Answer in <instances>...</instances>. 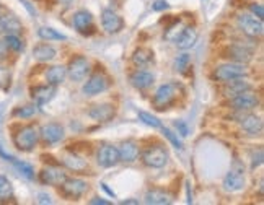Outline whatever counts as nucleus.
Masks as SVG:
<instances>
[{
	"label": "nucleus",
	"instance_id": "obj_1",
	"mask_svg": "<svg viewBox=\"0 0 264 205\" xmlns=\"http://www.w3.org/2000/svg\"><path fill=\"white\" fill-rule=\"evenodd\" d=\"M181 93H183V86L179 83H165L155 92L152 98V106L156 111L168 109L171 104L176 103Z\"/></svg>",
	"mask_w": 264,
	"mask_h": 205
},
{
	"label": "nucleus",
	"instance_id": "obj_2",
	"mask_svg": "<svg viewBox=\"0 0 264 205\" xmlns=\"http://www.w3.org/2000/svg\"><path fill=\"white\" fill-rule=\"evenodd\" d=\"M246 176H245V166L240 160H233L228 173L224 179V189L228 192H238L245 187Z\"/></svg>",
	"mask_w": 264,
	"mask_h": 205
},
{
	"label": "nucleus",
	"instance_id": "obj_3",
	"mask_svg": "<svg viewBox=\"0 0 264 205\" xmlns=\"http://www.w3.org/2000/svg\"><path fill=\"white\" fill-rule=\"evenodd\" d=\"M38 138H39V132H38V129L35 126H24L18 130V132H16L13 142H15V147L18 150L31 152L36 147Z\"/></svg>",
	"mask_w": 264,
	"mask_h": 205
},
{
	"label": "nucleus",
	"instance_id": "obj_4",
	"mask_svg": "<svg viewBox=\"0 0 264 205\" xmlns=\"http://www.w3.org/2000/svg\"><path fill=\"white\" fill-rule=\"evenodd\" d=\"M142 161L148 168H163L168 163V152L163 149L162 145L148 147V149L142 153Z\"/></svg>",
	"mask_w": 264,
	"mask_h": 205
},
{
	"label": "nucleus",
	"instance_id": "obj_5",
	"mask_svg": "<svg viewBox=\"0 0 264 205\" xmlns=\"http://www.w3.org/2000/svg\"><path fill=\"white\" fill-rule=\"evenodd\" d=\"M246 75V67L245 64H238V62H228L220 65L214 72V78L219 81H228L233 78H243Z\"/></svg>",
	"mask_w": 264,
	"mask_h": 205
},
{
	"label": "nucleus",
	"instance_id": "obj_6",
	"mask_svg": "<svg viewBox=\"0 0 264 205\" xmlns=\"http://www.w3.org/2000/svg\"><path fill=\"white\" fill-rule=\"evenodd\" d=\"M238 26H240V30L250 38H258L264 31L262 20L254 15H248V13H243L238 16Z\"/></svg>",
	"mask_w": 264,
	"mask_h": 205
},
{
	"label": "nucleus",
	"instance_id": "obj_7",
	"mask_svg": "<svg viewBox=\"0 0 264 205\" xmlns=\"http://www.w3.org/2000/svg\"><path fill=\"white\" fill-rule=\"evenodd\" d=\"M258 104H259V96L254 92H251V90H246V92L230 98V106L235 111H251Z\"/></svg>",
	"mask_w": 264,
	"mask_h": 205
},
{
	"label": "nucleus",
	"instance_id": "obj_8",
	"mask_svg": "<svg viewBox=\"0 0 264 205\" xmlns=\"http://www.w3.org/2000/svg\"><path fill=\"white\" fill-rule=\"evenodd\" d=\"M88 189V184L85 181L77 178H72V179H65V181L61 184V194L64 197H67L70 200H77L84 195Z\"/></svg>",
	"mask_w": 264,
	"mask_h": 205
},
{
	"label": "nucleus",
	"instance_id": "obj_9",
	"mask_svg": "<svg viewBox=\"0 0 264 205\" xmlns=\"http://www.w3.org/2000/svg\"><path fill=\"white\" fill-rule=\"evenodd\" d=\"M90 73V62L87 57L84 55H77L69 62L67 67V75L73 81H82Z\"/></svg>",
	"mask_w": 264,
	"mask_h": 205
},
{
	"label": "nucleus",
	"instance_id": "obj_10",
	"mask_svg": "<svg viewBox=\"0 0 264 205\" xmlns=\"http://www.w3.org/2000/svg\"><path fill=\"white\" fill-rule=\"evenodd\" d=\"M110 86V78L104 75V73H95L92 75L87 83L84 85V93L87 96H95V95H100L103 92H106Z\"/></svg>",
	"mask_w": 264,
	"mask_h": 205
},
{
	"label": "nucleus",
	"instance_id": "obj_11",
	"mask_svg": "<svg viewBox=\"0 0 264 205\" xmlns=\"http://www.w3.org/2000/svg\"><path fill=\"white\" fill-rule=\"evenodd\" d=\"M96 161L101 168H113L116 166L119 160V152L113 145H103L96 153Z\"/></svg>",
	"mask_w": 264,
	"mask_h": 205
},
{
	"label": "nucleus",
	"instance_id": "obj_12",
	"mask_svg": "<svg viewBox=\"0 0 264 205\" xmlns=\"http://www.w3.org/2000/svg\"><path fill=\"white\" fill-rule=\"evenodd\" d=\"M39 179L43 184L59 187L65 179H67V173L57 166H47L39 173Z\"/></svg>",
	"mask_w": 264,
	"mask_h": 205
},
{
	"label": "nucleus",
	"instance_id": "obj_13",
	"mask_svg": "<svg viewBox=\"0 0 264 205\" xmlns=\"http://www.w3.org/2000/svg\"><path fill=\"white\" fill-rule=\"evenodd\" d=\"M39 137L44 143H57L64 138V127L57 122H49V124L41 127Z\"/></svg>",
	"mask_w": 264,
	"mask_h": 205
},
{
	"label": "nucleus",
	"instance_id": "obj_14",
	"mask_svg": "<svg viewBox=\"0 0 264 205\" xmlns=\"http://www.w3.org/2000/svg\"><path fill=\"white\" fill-rule=\"evenodd\" d=\"M101 24L106 33H113L114 35V33H119L122 28H124V20H122L118 13H114L113 10H103Z\"/></svg>",
	"mask_w": 264,
	"mask_h": 205
},
{
	"label": "nucleus",
	"instance_id": "obj_15",
	"mask_svg": "<svg viewBox=\"0 0 264 205\" xmlns=\"http://www.w3.org/2000/svg\"><path fill=\"white\" fill-rule=\"evenodd\" d=\"M224 57H227V59H232L233 62H238V64H246V62L251 61L253 51L248 47H245L243 44H232L230 47H227Z\"/></svg>",
	"mask_w": 264,
	"mask_h": 205
},
{
	"label": "nucleus",
	"instance_id": "obj_16",
	"mask_svg": "<svg viewBox=\"0 0 264 205\" xmlns=\"http://www.w3.org/2000/svg\"><path fill=\"white\" fill-rule=\"evenodd\" d=\"M73 26L82 35H90L93 31V16L87 10H78L73 15Z\"/></svg>",
	"mask_w": 264,
	"mask_h": 205
},
{
	"label": "nucleus",
	"instance_id": "obj_17",
	"mask_svg": "<svg viewBox=\"0 0 264 205\" xmlns=\"http://www.w3.org/2000/svg\"><path fill=\"white\" fill-rule=\"evenodd\" d=\"M114 114H116V109L113 104H96L88 111V116L98 122H108L114 118Z\"/></svg>",
	"mask_w": 264,
	"mask_h": 205
},
{
	"label": "nucleus",
	"instance_id": "obj_18",
	"mask_svg": "<svg viewBox=\"0 0 264 205\" xmlns=\"http://www.w3.org/2000/svg\"><path fill=\"white\" fill-rule=\"evenodd\" d=\"M240 126L242 129L245 130L246 134H250V135H259L262 132V119L258 118V116H254V114H248V116H243L240 119Z\"/></svg>",
	"mask_w": 264,
	"mask_h": 205
},
{
	"label": "nucleus",
	"instance_id": "obj_19",
	"mask_svg": "<svg viewBox=\"0 0 264 205\" xmlns=\"http://www.w3.org/2000/svg\"><path fill=\"white\" fill-rule=\"evenodd\" d=\"M23 30L21 21L13 15L0 16V33L2 35H18Z\"/></svg>",
	"mask_w": 264,
	"mask_h": 205
},
{
	"label": "nucleus",
	"instance_id": "obj_20",
	"mask_svg": "<svg viewBox=\"0 0 264 205\" xmlns=\"http://www.w3.org/2000/svg\"><path fill=\"white\" fill-rule=\"evenodd\" d=\"M56 95V86L54 85H43V86H35L31 88V98L36 101V104H46L54 98Z\"/></svg>",
	"mask_w": 264,
	"mask_h": 205
},
{
	"label": "nucleus",
	"instance_id": "obj_21",
	"mask_svg": "<svg viewBox=\"0 0 264 205\" xmlns=\"http://www.w3.org/2000/svg\"><path fill=\"white\" fill-rule=\"evenodd\" d=\"M197 30L196 26H186L183 30V33H181V36L176 39V46L178 49H181V51H188V49H191L194 44H196V41H197Z\"/></svg>",
	"mask_w": 264,
	"mask_h": 205
},
{
	"label": "nucleus",
	"instance_id": "obj_22",
	"mask_svg": "<svg viewBox=\"0 0 264 205\" xmlns=\"http://www.w3.org/2000/svg\"><path fill=\"white\" fill-rule=\"evenodd\" d=\"M225 86H224V95L227 98H233L236 95H240L246 90H251L248 81H245L242 78H233V80H228V81H224Z\"/></svg>",
	"mask_w": 264,
	"mask_h": 205
},
{
	"label": "nucleus",
	"instance_id": "obj_23",
	"mask_svg": "<svg viewBox=\"0 0 264 205\" xmlns=\"http://www.w3.org/2000/svg\"><path fill=\"white\" fill-rule=\"evenodd\" d=\"M153 75L150 72H145V70H136L134 73L130 75L129 81H130V85L137 88V90H145L148 86H152L153 83Z\"/></svg>",
	"mask_w": 264,
	"mask_h": 205
},
{
	"label": "nucleus",
	"instance_id": "obj_24",
	"mask_svg": "<svg viewBox=\"0 0 264 205\" xmlns=\"http://www.w3.org/2000/svg\"><path fill=\"white\" fill-rule=\"evenodd\" d=\"M153 61H155V54L148 47H139L132 52V62L137 67H147V65L153 64Z\"/></svg>",
	"mask_w": 264,
	"mask_h": 205
},
{
	"label": "nucleus",
	"instance_id": "obj_25",
	"mask_svg": "<svg viewBox=\"0 0 264 205\" xmlns=\"http://www.w3.org/2000/svg\"><path fill=\"white\" fill-rule=\"evenodd\" d=\"M119 160L121 161H126V163H132V161H136L137 157H139V147L136 142H132V140H127V142H122L119 145Z\"/></svg>",
	"mask_w": 264,
	"mask_h": 205
},
{
	"label": "nucleus",
	"instance_id": "obj_26",
	"mask_svg": "<svg viewBox=\"0 0 264 205\" xmlns=\"http://www.w3.org/2000/svg\"><path fill=\"white\" fill-rule=\"evenodd\" d=\"M65 77H67V69L62 67V65H54V67H49L46 70V81L49 85H61Z\"/></svg>",
	"mask_w": 264,
	"mask_h": 205
},
{
	"label": "nucleus",
	"instance_id": "obj_27",
	"mask_svg": "<svg viewBox=\"0 0 264 205\" xmlns=\"http://www.w3.org/2000/svg\"><path fill=\"white\" fill-rule=\"evenodd\" d=\"M56 55H57L56 49L51 44H46V43L38 44L35 49H33V57L39 62H49V61H52Z\"/></svg>",
	"mask_w": 264,
	"mask_h": 205
},
{
	"label": "nucleus",
	"instance_id": "obj_28",
	"mask_svg": "<svg viewBox=\"0 0 264 205\" xmlns=\"http://www.w3.org/2000/svg\"><path fill=\"white\" fill-rule=\"evenodd\" d=\"M171 202V195L160 189H152L145 194V203L148 205H170Z\"/></svg>",
	"mask_w": 264,
	"mask_h": 205
},
{
	"label": "nucleus",
	"instance_id": "obj_29",
	"mask_svg": "<svg viewBox=\"0 0 264 205\" xmlns=\"http://www.w3.org/2000/svg\"><path fill=\"white\" fill-rule=\"evenodd\" d=\"M184 28H186V24L183 21H181V20H175L167 30H165V33H163L165 41H170V43H176V39L181 36V33H183Z\"/></svg>",
	"mask_w": 264,
	"mask_h": 205
},
{
	"label": "nucleus",
	"instance_id": "obj_30",
	"mask_svg": "<svg viewBox=\"0 0 264 205\" xmlns=\"http://www.w3.org/2000/svg\"><path fill=\"white\" fill-rule=\"evenodd\" d=\"M64 165L67 166L69 169L72 171H75V173H80V171H85L87 169V161L85 160H82L80 157H77L75 153H70L67 155V157L64 158Z\"/></svg>",
	"mask_w": 264,
	"mask_h": 205
},
{
	"label": "nucleus",
	"instance_id": "obj_31",
	"mask_svg": "<svg viewBox=\"0 0 264 205\" xmlns=\"http://www.w3.org/2000/svg\"><path fill=\"white\" fill-rule=\"evenodd\" d=\"M10 199H13V186L4 174H0V200L7 202Z\"/></svg>",
	"mask_w": 264,
	"mask_h": 205
},
{
	"label": "nucleus",
	"instance_id": "obj_32",
	"mask_svg": "<svg viewBox=\"0 0 264 205\" xmlns=\"http://www.w3.org/2000/svg\"><path fill=\"white\" fill-rule=\"evenodd\" d=\"M38 36L43 39V41H65L67 38H65L64 35H61V33H57L56 30H52V28H39V31H38Z\"/></svg>",
	"mask_w": 264,
	"mask_h": 205
},
{
	"label": "nucleus",
	"instance_id": "obj_33",
	"mask_svg": "<svg viewBox=\"0 0 264 205\" xmlns=\"http://www.w3.org/2000/svg\"><path fill=\"white\" fill-rule=\"evenodd\" d=\"M12 163L15 165V168L20 171V174L24 176L27 179H33L35 178V169H33L31 165H28V163H24V161H18V160H12Z\"/></svg>",
	"mask_w": 264,
	"mask_h": 205
},
{
	"label": "nucleus",
	"instance_id": "obj_34",
	"mask_svg": "<svg viewBox=\"0 0 264 205\" xmlns=\"http://www.w3.org/2000/svg\"><path fill=\"white\" fill-rule=\"evenodd\" d=\"M5 46L7 49H10V51L13 52H20L23 51V43H21V39L16 36V35H5Z\"/></svg>",
	"mask_w": 264,
	"mask_h": 205
},
{
	"label": "nucleus",
	"instance_id": "obj_35",
	"mask_svg": "<svg viewBox=\"0 0 264 205\" xmlns=\"http://www.w3.org/2000/svg\"><path fill=\"white\" fill-rule=\"evenodd\" d=\"M36 112H38V108H36V106L28 104V106H21V108H16V109L13 111V116H15V118L27 119V118L35 116Z\"/></svg>",
	"mask_w": 264,
	"mask_h": 205
},
{
	"label": "nucleus",
	"instance_id": "obj_36",
	"mask_svg": "<svg viewBox=\"0 0 264 205\" xmlns=\"http://www.w3.org/2000/svg\"><path fill=\"white\" fill-rule=\"evenodd\" d=\"M189 64H191V55L189 54H181L176 57L175 61V70L179 73H184L189 69Z\"/></svg>",
	"mask_w": 264,
	"mask_h": 205
},
{
	"label": "nucleus",
	"instance_id": "obj_37",
	"mask_svg": "<svg viewBox=\"0 0 264 205\" xmlns=\"http://www.w3.org/2000/svg\"><path fill=\"white\" fill-rule=\"evenodd\" d=\"M139 119L144 122V124H147V126H150V127H153V129H160L162 127V122L156 119L155 116H152V114H148V112H145V111H139Z\"/></svg>",
	"mask_w": 264,
	"mask_h": 205
},
{
	"label": "nucleus",
	"instance_id": "obj_38",
	"mask_svg": "<svg viewBox=\"0 0 264 205\" xmlns=\"http://www.w3.org/2000/svg\"><path fill=\"white\" fill-rule=\"evenodd\" d=\"M162 129V132H163V135L168 138V142L175 147V149H178V150H181L183 149V142H181V138L176 135V134H173L170 129H167V127H160Z\"/></svg>",
	"mask_w": 264,
	"mask_h": 205
},
{
	"label": "nucleus",
	"instance_id": "obj_39",
	"mask_svg": "<svg viewBox=\"0 0 264 205\" xmlns=\"http://www.w3.org/2000/svg\"><path fill=\"white\" fill-rule=\"evenodd\" d=\"M250 10L254 16H258V18H264V7L261 4H251L250 5Z\"/></svg>",
	"mask_w": 264,
	"mask_h": 205
},
{
	"label": "nucleus",
	"instance_id": "obj_40",
	"mask_svg": "<svg viewBox=\"0 0 264 205\" xmlns=\"http://www.w3.org/2000/svg\"><path fill=\"white\" fill-rule=\"evenodd\" d=\"M175 127L178 129V134H181L183 137H186L189 134V127H188V124H186L184 121H176L175 122Z\"/></svg>",
	"mask_w": 264,
	"mask_h": 205
},
{
	"label": "nucleus",
	"instance_id": "obj_41",
	"mask_svg": "<svg viewBox=\"0 0 264 205\" xmlns=\"http://www.w3.org/2000/svg\"><path fill=\"white\" fill-rule=\"evenodd\" d=\"M8 80H10V73L5 67H0V88H4L8 83Z\"/></svg>",
	"mask_w": 264,
	"mask_h": 205
},
{
	"label": "nucleus",
	"instance_id": "obj_42",
	"mask_svg": "<svg viewBox=\"0 0 264 205\" xmlns=\"http://www.w3.org/2000/svg\"><path fill=\"white\" fill-rule=\"evenodd\" d=\"M170 5H168V2L167 0H156V2L152 5V10L153 12H162V10H167Z\"/></svg>",
	"mask_w": 264,
	"mask_h": 205
},
{
	"label": "nucleus",
	"instance_id": "obj_43",
	"mask_svg": "<svg viewBox=\"0 0 264 205\" xmlns=\"http://www.w3.org/2000/svg\"><path fill=\"white\" fill-rule=\"evenodd\" d=\"M38 202L39 203H52L51 197H49V195H46V194H39L38 195Z\"/></svg>",
	"mask_w": 264,
	"mask_h": 205
},
{
	"label": "nucleus",
	"instance_id": "obj_44",
	"mask_svg": "<svg viewBox=\"0 0 264 205\" xmlns=\"http://www.w3.org/2000/svg\"><path fill=\"white\" fill-rule=\"evenodd\" d=\"M90 203H92V205H110L108 200H103V199H98V197L92 199V200H90Z\"/></svg>",
	"mask_w": 264,
	"mask_h": 205
},
{
	"label": "nucleus",
	"instance_id": "obj_45",
	"mask_svg": "<svg viewBox=\"0 0 264 205\" xmlns=\"http://www.w3.org/2000/svg\"><path fill=\"white\" fill-rule=\"evenodd\" d=\"M7 46H5V41H0V59H2V57H5V54H7Z\"/></svg>",
	"mask_w": 264,
	"mask_h": 205
},
{
	"label": "nucleus",
	"instance_id": "obj_46",
	"mask_svg": "<svg viewBox=\"0 0 264 205\" xmlns=\"http://www.w3.org/2000/svg\"><path fill=\"white\" fill-rule=\"evenodd\" d=\"M122 205H137L139 203V200H132V199H129V200H124V202H121Z\"/></svg>",
	"mask_w": 264,
	"mask_h": 205
},
{
	"label": "nucleus",
	"instance_id": "obj_47",
	"mask_svg": "<svg viewBox=\"0 0 264 205\" xmlns=\"http://www.w3.org/2000/svg\"><path fill=\"white\" fill-rule=\"evenodd\" d=\"M101 186H103V189H104V191H106V192H108V194H110V195H111V197H114V192H113V191H110V189H108V186H106V184H101Z\"/></svg>",
	"mask_w": 264,
	"mask_h": 205
},
{
	"label": "nucleus",
	"instance_id": "obj_48",
	"mask_svg": "<svg viewBox=\"0 0 264 205\" xmlns=\"http://www.w3.org/2000/svg\"><path fill=\"white\" fill-rule=\"evenodd\" d=\"M62 2H64V4H65V5H69V4H70V2H72V0H62Z\"/></svg>",
	"mask_w": 264,
	"mask_h": 205
}]
</instances>
